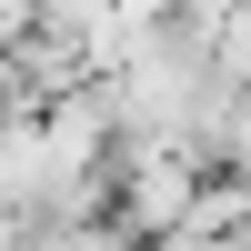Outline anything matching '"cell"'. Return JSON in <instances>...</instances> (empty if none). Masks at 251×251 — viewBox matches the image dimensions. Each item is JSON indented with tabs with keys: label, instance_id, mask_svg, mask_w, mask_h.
Here are the masks:
<instances>
[{
	"label": "cell",
	"instance_id": "1",
	"mask_svg": "<svg viewBox=\"0 0 251 251\" xmlns=\"http://www.w3.org/2000/svg\"><path fill=\"white\" fill-rule=\"evenodd\" d=\"M10 251H141L111 211H71V221H20Z\"/></svg>",
	"mask_w": 251,
	"mask_h": 251
},
{
	"label": "cell",
	"instance_id": "3",
	"mask_svg": "<svg viewBox=\"0 0 251 251\" xmlns=\"http://www.w3.org/2000/svg\"><path fill=\"white\" fill-rule=\"evenodd\" d=\"M241 191H251V181H241Z\"/></svg>",
	"mask_w": 251,
	"mask_h": 251
},
{
	"label": "cell",
	"instance_id": "2",
	"mask_svg": "<svg viewBox=\"0 0 251 251\" xmlns=\"http://www.w3.org/2000/svg\"><path fill=\"white\" fill-rule=\"evenodd\" d=\"M181 10H191V0H121V20H131V30H171Z\"/></svg>",
	"mask_w": 251,
	"mask_h": 251
}]
</instances>
